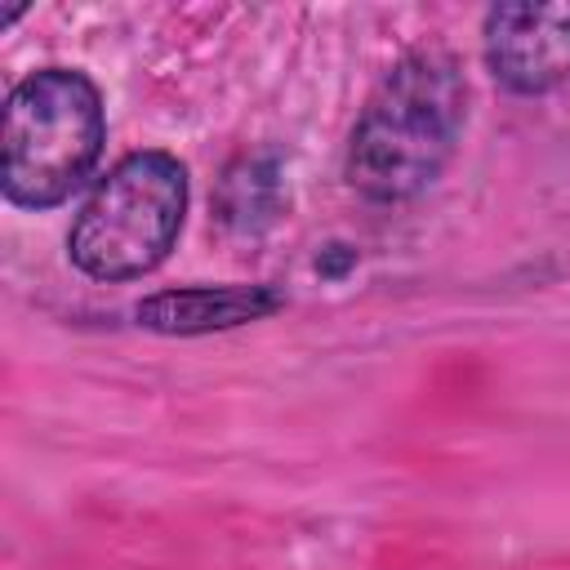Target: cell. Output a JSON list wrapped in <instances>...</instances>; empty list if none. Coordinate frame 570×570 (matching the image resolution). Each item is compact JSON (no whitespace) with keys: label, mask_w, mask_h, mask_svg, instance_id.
I'll use <instances>...</instances> for the list:
<instances>
[{"label":"cell","mask_w":570,"mask_h":570,"mask_svg":"<svg viewBox=\"0 0 570 570\" xmlns=\"http://www.w3.org/2000/svg\"><path fill=\"white\" fill-rule=\"evenodd\" d=\"M107 116L98 85L76 67H40L4 98L0 191L18 209L62 205L98 165Z\"/></svg>","instance_id":"2"},{"label":"cell","mask_w":570,"mask_h":570,"mask_svg":"<svg viewBox=\"0 0 570 570\" xmlns=\"http://www.w3.org/2000/svg\"><path fill=\"white\" fill-rule=\"evenodd\" d=\"M187 214V169L169 151H129L80 205L67 254L94 281H138L156 272Z\"/></svg>","instance_id":"3"},{"label":"cell","mask_w":570,"mask_h":570,"mask_svg":"<svg viewBox=\"0 0 570 570\" xmlns=\"http://www.w3.org/2000/svg\"><path fill=\"white\" fill-rule=\"evenodd\" d=\"M289 196H285V178H281V165L276 156H240L227 165L223 183H218V196H214V214L223 223V232L232 236H263L281 223Z\"/></svg>","instance_id":"6"},{"label":"cell","mask_w":570,"mask_h":570,"mask_svg":"<svg viewBox=\"0 0 570 570\" xmlns=\"http://www.w3.org/2000/svg\"><path fill=\"white\" fill-rule=\"evenodd\" d=\"M468 120V76L445 49H414L396 58L365 98L352 142L347 183L379 205L423 196L450 165Z\"/></svg>","instance_id":"1"},{"label":"cell","mask_w":570,"mask_h":570,"mask_svg":"<svg viewBox=\"0 0 570 570\" xmlns=\"http://www.w3.org/2000/svg\"><path fill=\"white\" fill-rule=\"evenodd\" d=\"M490 76L512 94H548L570 80V0L494 4L481 27Z\"/></svg>","instance_id":"4"},{"label":"cell","mask_w":570,"mask_h":570,"mask_svg":"<svg viewBox=\"0 0 570 570\" xmlns=\"http://www.w3.org/2000/svg\"><path fill=\"white\" fill-rule=\"evenodd\" d=\"M352 263H356V249H352V245H330V249H321L316 272H321V276H330V281H338Z\"/></svg>","instance_id":"7"},{"label":"cell","mask_w":570,"mask_h":570,"mask_svg":"<svg viewBox=\"0 0 570 570\" xmlns=\"http://www.w3.org/2000/svg\"><path fill=\"white\" fill-rule=\"evenodd\" d=\"M285 307V294L276 285H187V289H165L151 294L134 307L142 330L156 334H214V330H236L249 321H263Z\"/></svg>","instance_id":"5"}]
</instances>
